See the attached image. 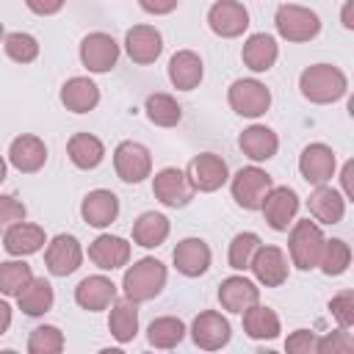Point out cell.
I'll list each match as a JSON object with an SVG mask.
<instances>
[{"label": "cell", "mask_w": 354, "mask_h": 354, "mask_svg": "<svg viewBox=\"0 0 354 354\" xmlns=\"http://www.w3.org/2000/svg\"><path fill=\"white\" fill-rule=\"evenodd\" d=\"M116 299V285L102 277V274H94V277H86L80 279V285L75 288V301L88 310V313H97V310H105L111 307V301Z\"/></svg>", "instance_id": "cell-24"}, {"label": "cell", "mask_w": 354, "mask_h": 354, "mask_svg": "<svg viewBox=\"0 0 354 354\" xmlns=\"http://www.w3.org/2000/svg\"><path fill=\"white\" fill-rule=\"evenodd\" d=\"M351 266V246L340 238H332V241H324V249H321V257H318V268L326 274V277H340L346 274Z\"/></svg>", "instance_id": "cell-36"}, {"label": "cell", "mask_w": 354, "mask_h": 354, "mask_svg": "<svg viewBox=\"0 0 354 354\" xmlns=\"http://www.w3.org/2000/svg\"><path fill=\"white\" fill-rule=\"evenodd\" d=\"M47 243L44 238V230L39 224H28L25 218L11 224L6 232H3V246L11 257H25V254H33L39 252L41 246Z\"/></svg>", "instance_id": "cell-23"}, {"label": "cell", "mask_w": 354, "mask_h": 354, "mask_svg": "<svg viewBox=\"0 0 354 354\" xmlns=\"http://www.w3.org/2000/svg\"><path fill=\"white\" fill-rule=\"evenodd\" d=\"M315 343H318V337L310 329H296L293 335H288L285 351L288 354H313L315 351Z\"/></svg>", "instance_id": "cell-45"}, {"label": "cell", "mask_w": 354, "mask_h": 354, "mask_svg": "<svg viewBox=\"0 0 354 354\" xmlns=\"http://www.w3.org/2000/svg\"><path fill=\"white\" fill-rule=\"evenodd\" d=\"M230 188H232V199H235L243 210H260L266 194L274 188V180H271V174H268L266 169H260V166H243V169L232 177Z\"/></svg>", "instance_id": "cell-6"}, {"label": "cell", "mask_w": 354, "mask_h": 354, "mask_svg": "<svg viewBox=\"0 0 354 354\" xmlns=\"http://www.w3.org/2000/svg\"><path fill=\"white\" fill-rule=\"evenodd\" d=\"M230 171H227V163L221 155H213V152H202L191 160L188 166V180L194 185V191H218L224 183H227Z\"/></svg>", "instance_id": "cell-14"}, {"label": "cell", "mask_w": 354, "mask_h": 354, "mask_svg": "<svg viewBox=\"0 0 354 354\" xmlns=\"http://www.w3.org/2000/svg\"><path fill=\"white\" fill-rule=\"evenodd\" d=\"M3 47H6V55L11 61H17V64H30L39 55V41L30 33H22V30L8 33L6 41H3Z\"/></svg>", "instance_id": "cell-41"}, {"label": "cell", "mask_w": 354, "mask_h": 354, "mask_svg": "<svg viewBox=\"0 0 354 354\" xmlns=\"http://www.w3.org/2000/svg\"><path fill=\"white\" fill-rule=\"evenodd\" d=\"M351 174H354V163L348 160L340 171V180H343V191H346V199H354V188H351Z\"/></svg>", "instance_id": "cell-48"}, {"label": "cell", "mask_w": 354, "mask_h": 354, "mask_svg": "<svg viewBox=\"0 0 354 354\" xmlns=\"http://www.w3.org/2000/svg\"><path fill=\"white\" fill-rule=\"evenodd\" d=\"M28 351L30 354H58V351H64V332L53 324L36 326L28 337Z\"/></svg>", "instance_id": "cell-39"}, {"label": "cell", "mask_w": 354, "mask_h": 354, "mask_svg": "<svg viewBox=\"0 0 354 354\" xmlns=\"http://www.w3.org/2000/svg\"><path fill=\"white\" fill-rule=\"evenodd\" d=\"M183 337H185V324L174 315H160L147 329V340L155 348H174Z\"/></svg>", "instance_id": "cell-35"}, {"label": "cell", "mask_w": 354, "mask_h": 354, "mask_svg": "<svg viewBox=\"0 0 354 354\" xmlns=\"http://www.w3.org/2000/svg\"><path fill=\"white\" fill-rule=\"evenodd\" d=\"M66 152H69V160L77 166V169H94L102 163L105 158V147L97 136L91 133H75L66 144Z\"/></svg>", "instance_id": "cell-34"}, {"label": "cell", "mask_w": 354, "mask_h": 354, "mask_svg": "<svg viewBox=\"0 0 354 354\" xmlns=\"http://www.w3.org/2000/svg\"><path fill=\"white\" fill-rule=\"evenodd\" d=\"M335 152L326 144H307L299 155V171L310 185H324L335 174Z\"/></svg>", "instance_id": "cell-16"}, {"label": "cell", "mask_w": 354, "mask_h": 354, "mask_svg": "<svg viewBox=\"0 0 354 354\" xmlns=\"http://www.w3.org/2000/svg\"><path fill=\"white\" fill-rule=\"evenodd\" d=\"M80 61L88 72H111L119 61V44L111 33H102V30H94L88 33L83 41H80Z\"/></svg>", "instance_id": "cell-8"}, {"label": "cell", "mask_w": 354, "mask_h": 354, "mask_svg": "<svg viewBox=\"0 0 354 354\" xmlns=\"http://www.w3.org/2000/svg\"><path fill=\"white\" fill-rule=\"evenodd\" d=\"M108 329L113 335V340L119 343H130L138 332V307L130 299H113L111 301V315H108Z\"/></svg>", "instance_id": "cell-30"}, {"label": "cell", "mask_w": 354, "mask_h": 354, "mask_svg": "<svg viewBox=\"0 0 354 354\" xmlns=\"http://www.w3.org/2000/svg\"><path fill=\"white\" fill-rule=\"evenodd\" d=\"M166 285V266L155 257H141L136 260L124 277H122V290H124V299L141 304V301H149L155 299Z\"/></svg>", "instance_id": "cell-2"}, {"label": "cell", "mask_w": 354, "mask_h": 354, "mask_svg": "<svg viewBox=\"0 0 354 354\" xmlns=\"http://www.w3.org/2000/svg\"><path fill=\"white\" fill-rule=\"evenodd\" d=\"M33 279V271L25 260H6L0 263V293L17 296L28 282Z\"/></svg>", "instance_id": "cell-38"}, {"label": "cell", "mask_w": 354, "mask_h": 354, "mask_svg": "<svg viewBox=\"0 0 354 354\" xmlns=\"http://www.w3.org/2000/svg\"><path fill=\"white\" fill-rule=\"evenodd\" d=\"M254 279L266 288H279L288 279V257L279 246H257L252 263H249Z\"/></svg>", "instance_id": "cell-15"}, {"label": "cell", "mask_w": 354, "mask_h": 354, "mask_svg": "<svg viewBox=\"0 0 354 354\" xmlns=\"http://www.w3.org/2000/svg\"><path fill=\"white\" fill-rule=\"evenodd\" d=\"M25 218V205L14 196H0V232H6L11 224Z\"/></svg>", "instance_id": "cell-44"}, {"label": "cell", "mask_w": 354, "mask_h": 354, "mask_svg": "<svg viewBox=\"0 0 354 354\" xmlns=\"http://www.w3.org/2000/svg\"><path fill=\"white\" fill-rule=\"evenodd\" d=\"M329 310H332V318L340 324V329H351L354 326V290H340L337 296H332Z\"/></svg>", "instance_id": "cell-42"}, {"label": "cell", "mask_w": 354, "mask_h": 354, "mask_svg": "<svg viewBox=\"0 0 354 354\" xmlns=\"http://www.w3.org/2000/svg\"><path fill=\"white\" fill-rule=\"evenodd\" d=\"M277 55H279L277 39L268 33H252L241 50V58L252 72H268L277 64Z\"/></svg>", "instance_id": "cell-28"}, {"label": "cell", "mask_w": 354, "mask_h": 354, "mask_svg": "<svg viewBox=\"0 0 354 354\" xmlns=\"http://www.w3.org/2000/svg\"><path fill=\"white\" fill-rule=\"evenodd\" d=\"M61 102L72 113H88L100 102V88L88 77H69L61 86Z\"/></svg>", "instance_id": "cell-29"}, {"label": "cell", "mask_w": 354, "mask_h": 354, "mask_svg": "<svg viewBox=\"0 0 354 354\" xmlns=\"http://www.w3.org/2000/svg\"><path fill=\"white\" fill-rule=\"evenodd\" d=\"M274 25H277V33L282 39H288V41H310L321 30L318 14L304 8V6H296V3L279 6L277 17H274Z\"/></svg>", "instance_id": "cell-4"}, {"label": "cell", "mask_w": 354, "mask_h": 354, "mask_svg": "<svg viewBox=\"0 0 354 354\" xmlns=\"http://www.w3.org/2000/svg\"><path fill=\"white\" fill-rule=\"evenodd\" d=\"M171 260L183 277H202L210 268V246L202 238H185L174 246Z\"/></svg>", "instance_id": "cell-21"}, {"label": "cell", "mask_w": 354, "mask_h": 354, "mask_svg": "<svg viewBox=\"0 0 354 354\" xmlns=\"http://www.w3.org/2000/svg\"><path fill=\"white\" fill-rule=\"evenodd\" d=\"M324 232L315 221L301 218L290 227V238H288V252H290V263L301 271L318 268V257L324 249Z\"/></svg>", "instance_id": "cell-3"}, {"label": "cell", "mask_w": 354, "mask_h": 354, "mask_svg": "<svg viewBox=\"0 0 354 354\" xmlns=\"http://www.w3.org/2000/svg\"><path fill=\"white\" fill-rule=\"evenodd\" d=\"M8 160H11V166H14L17 171L33 174V171H39V169L44 166V160H47V147H44V141H41L39 136L22 133V136H17V138L11 141V147H8Z\"/></svg>", "instance_id": "cell-18"}, {"label": "cell", "mask_w": 354, "mask_h": 354, "mask_svg": "<svg viewBox=\"0 0 354 354\" xmlns=\"http://www.w3.org/2000/svg\"><path fill=\"white\" fill-rule=\"evenodd\" d=\"M17 301H19V310L25 315H44L53 301H55V293H53V285L44 279V277H33L19 293H17Z\"/></svg>", "instance_id": "cell-33"}, {"label": "cell", "mask_w": 354, "mask_h": 354, "mask_svg": "<svg viewBox=\"0 0 354 354\" xmlns=\"http://www.w3.org/2000/svg\"><path fill=\"white\" fill-rule=\"evenodd\" d=\"M144 111H147L149 122L158 124V127H174V124L180 122V116H183L180 102H177L171 94H160V91L147 97Z\"/></svg>", "instance_id": "cell-37"}, {"label": "cell", "mask_w": 354, "mask_h": 354, "mask_svg": "<svg viewBox=\"0 0 354 354\" xmlns=\"http://www.w3.org/2000/svg\"><path fill=\"white\" fill-rule=\"evenodd\" d=\"M6 180V160H3V155H0V183Z\"/></svg>", "instance_id": "cell-51"}, {"label": "cell", "mask_w": 354, "mask_h": 354, "mask_svg": "<svg viewBox=\"0 0 354 354\" xmlns=\"http://www.w3.org/2000/svg\"><path fill=\"white\" fill-rule=\"evenodd\" d=\"M88 260L102 271L122 268L130 260V243L119 235H97L88 243Z\"/></svg>", "instance_id": "cell-20"}, {"label": "cell", "mask_w": 354, "mask_h": 354, "mask_svg": "<svg viewBox=\"0 0 354 354\" xmlns=\"http://www.w3.org/2000/svg\"><path fill=\"white\" fill-rule=\"evenodd\" d=\"M113 169L122 183H141L152 171V155L138 141H122L113 149Z\"/></svg>", "instance_id": "cell-7"}, {"label": "cell", "mask_w": 354, "mask_h": 354, "mask_svg": "<svg viewBox=\"0 0 354 354\" xmlns=\"http://www.w3.org/2000/svg\"><path fill=\"white\" fill-rule=\"evenodd\" d=\"M227 100H230V108L246 119H257L271 108V91L266 88V83H260L254 77L235 80L227 91Z\"/></svg>", "instance_id": "cell-5"}, {"label": "cell", "mask_w": 354, "mask_h": 354, "mask_svg": "<svg viewBox=\"0 0 354 354\" xmlns=\"http://www.w3.org/2000/svg\"><path fill=\"white\" fill-rule=\"evenodd\" d=\"M243 315V332L252 337V340H274L279 335V315L271 310V307H263L260 301L252 304L249 310L241 313Z\"/></svg>", "instance_id": "cell-31"}, {"label": "cell", "mask_w": 354, "mask_h": 354, "mask_svg": "<svg viewBox=\"0 0 354 354\" xmlns=\"http://www.w3.org/2000/svg\"><path fill=\"white\" fill-rule=\"evenodd\" d=\"M169 238V218L163 213L147 210L133 221V241L144 249H155Z\"/></svg>", "instance_id": "cell-32"}, {"label": "cell", "mask_w": 354, "mask_h": 354, "mask_svg": "<svg viewBox=\"0 0 354 354\" xmlns=\"http://www.w3.org/2000/svg\"><path fill=\"white\" fill-rule=\"evenodd\" d=\"M307 207H310V213H313L315 221H321V224H337L343 218V213H346V196L340 191H335L332 185L324 183V185H315V191L307 199Z\"/></svg>", "instance_id": "cell-26"}, {"label": "cell", "mask_w": 354, "mask_h": 354, "mask_svg": "<svg viewBox=\"0 0 354 354\" xmlns=\"http://www.w3.org/2000/svg\"><path fill=\"white\" fill-rule=\"evenodd\" d=\"M80 216L88 227H108L116 221L119 216V199L113 191H105V188H97V191H88L80 202Z\"/></svg>", "instance_id": "cell-19"}, {"label": "cell", "mask_w": 354, "mask_h": 354, "mask_svg": "<svg viewBox=\"0 0 354 354\" xmlns=\"http://www.w3.org/2000/svg\"><path fill=\"white\" fill-rule=\"evenodd\" d=\"M299 88H301L304 100H310L315 105H329V102H337L348 91V80H346L343 69H337L332 64H313L301 72Z\"/></svg>", "instance_id": "cell-1"}, {"label": "cell", "mask_w": 354, "mask_h": 354, "mask_svg": "<svg viewBox=\"0 0 354 354\" xmlns=\"http://www.w3.org/2000/svg\"><path fill=\"white\" fill-rule=\"evenodd\" d=\"M25 6L39 17H50L64 8V0H25Z\"/></svg>", "instance_id": "cell-46"}, {"label": "cell", "mask_w": 354, "mask_h": 354, "mask_svg": "<svg viewBox=\"0 0 354 354\" xmlns=\"http://www.w3.org/2000/svg\"><path fill=\"white\" fill-rule=\"evenodd\" d=\"M177 3L180 0H138V6L147 11V14H171L174 8H177Z\"/></svg>", "instance_id": "cell-47"}, {"label": "cell", "mask_w": 354, "mask_h": 354, "mask_svg": "<svg viewBox=\"0 0 354 354\" xmlns=\"http://www.w3.org/2000/svg\"><path fill=\"white\" fill-rule=\"evenodd\" d=\"M230 335H232L230 321H227L221 313H216V310L199 313V315L194 318V324H191V337H194V343H196L199 348H205V351H216V348L227 346V343H230Z\"/></svg>", "instance_id": "cell-13"}, {"label": "cell", "mask_w": 354, "mask_h": 354, "mask_svg": "<svg viewBox=\"0 0 354 354\" xmlns=\"http://www.w3.org/2000/svg\"><path fill=\"white\" fill-rule=\"evenodd\" d=\"M124 50L133 64H152L163 50V36L152 25H133L124 36Z\"/></svg>", "instance_id": "cell-17"}, {"label": "cell", "mask_w": 354, "mask_h": 354, "mask_svg": "<svg viewBox=\"0 0 354 354\" xmlns=\"http://www.w3.org/2000/svg\"><path fill=\"white\" fill-rule=\"evenodd\" d=\"M257 246H260V238H257L254 232H238V235L232 238V243H230V254H227L230 268H235V271H246L249 263H252V257H254V252H257Z\"/></svg>", "instance_id": "cell-40"}, {"label": "cell", "mask_w": 354, "mask_h": 354, "mask_svg": "<svg viewBox=\"0 0 354 354\" xmlns=\"http://www.w3.org/2000/svg\"><path fill=\"white\" fill-rule=\"evenodd\" d=\"M238 147H241V152H243L246 158H252L254 163H260V160H268V158L277 155L279 138H277V133H274L271 127H266V124H252V127H246V130L241 133Z\"/></svg>", "instance_id": "cell-27"}, {"label": "cell", "mask_w": 354, "mask_h": 354, "mask_svg": "<svg viewBox=\"0 0 354 354\" xmlns=\"http://www.w3.org/2000/svg\"><path fill=\"white\" fill-rule=\"evenodd\" d=\"M202 75H205V66L194 50H177L169 58V80L174 83V88L191 91L202 83Z\"/></svg>", "instance_id": "cell-25"}, {"label": "cell", "mask_w": 354, "mask_h": 354, "mask_svg": "<svg viewBox=\"0 0 354 354\" xmlns=\"http://www.w3.org/2000/svg\"><path fill=\"white\" fill-rule=\"evenodd\" d=\"M354 348V340H351V335H348V329H337V332H329V335H324V337H318V343H315V351H321V354H326V351H351Z\"/></svg>", "instance_id": "cell-43"}, {"label": "cell", "mask_w": 354, "mask_h": 354, "mask_svg": "<svg viewBox=\"0 0 354 354\" xmlns=\"http://www.w3.org/2000/svg\"><path fill=\"white\" fill-rule=\"evenodd\" d=\"M207 25L221 39H235L249 28V11L238 0H216L207 11Z\"/></svg>", "instance_id": "cell-12"}, {"label": "cell", "mask_w": 354, "mask_h": 354, "mask_svg": "<svg viewBox=\"0 0 354 354\" xmlns=\"http://www.w3.org/2000/svg\"><path fill=\"white\" fill-rule=\"evenodd\" d=\"M80 260H83V246L75 235H55L50 243H47V252H44V266L53 277H69L80 268Z\"/></svg>", "instance_id": "cell-10"}, {"label": "cell", "mask_w": 354, "mask_h": 354, "mask_svg": "<svg viewBox=\"0 0 354 354\" xmlns=\"http://www.w3.org/2000/svg\"><path fill=\"white\" fill-rule=\"evenodd\" d=\"M152 194L166 207H185L194 199V185L183 169H160L152 180Z\"/></svg>", "instance_id": "cell-9"}, {"label": "cell", "mask_w": 354, "mask_h": 354, "mask_svg": "<svg viewBox=\"0 0 354 354\" xmlns=\"http://www.w3.org/2000/svg\"><path fill=\"white\" fill-rule=\"evenodd\" d=\"M351 8H354V0H346V6H343V17H340V19H343V28H348V30L354 28V19H351Z\"/></svg>", "instance_id": "cell-50"}, {"label": "cell", "mask_w": 354, "mask_h": 354, "mask_svg": "<svg viewBox=\"0 0 354 354\" xmlns=\"http://www.w3.org/2000/svg\"><path fill=\"white\" fill-rule=\"evenodd\" d=\"M218 301L227 313H243L260 301V288L246 277H227L218 285Z\"/></svg>", "instance_id": "cell-22"}, {"label": "cell", "mask_w": 354, "mask_h": 354, "mask_svg": "<svg viewBox=\"0 0 354 354\" xmlns=\"http://www.w3.org/2000/svg\"><path fill=\"white\" fill-rule=\"evenodd\" d=\"M260 210H263L266 224H268L271 230L285 232L288 224H293V218H296V213H299V196H296V191L288 188V185H274V188L266 194Z\"/></svg>", "instance_id": "cell-11"}, {"label": "cell", "mask_w": 354, "mask_h": 354, "mask_svg": "<svg viewBox=\"0 0 354 354\" xmlns=\"http://www.w3.org/2000/svg\"><path fill=\"white\" fill-rule=\"evenodd\" d=\"M0 39H3V22H0Z\"/></svg>", "instance_id": "cell-52"}, {"label": "cell", "mask_w": 354, "mask_h": 354, "mask_svg": "<svg viewBox=\"0 0 354 354\" xmlns=\"http://www.w3.org/2000/svg\"><path fill=\"white\" fill-rule=\"evenodd\" d=\"M11 326V307L6 299H0V335H6Z\"/></svg>", "instance_id": "cell-49"}]
</instances>
